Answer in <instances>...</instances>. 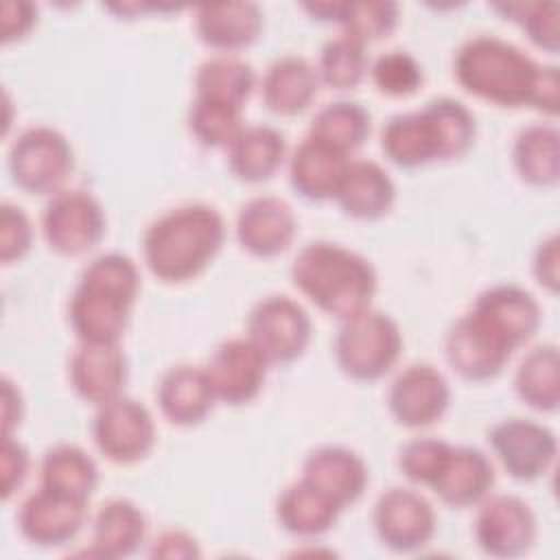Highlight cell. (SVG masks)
<instances>
[{
	"label": "cell",
	"instance_id": "obj_34",
	"mask_svg": "<svg viewBox=\"0 0 560 560\" xmlns=\"http://www.w3.org/2000/svg\"><path fill=\"white\" fill-rule=\"evenodd\" d=\"M256 85L254 68L234 55H214L195 72V96L243 107Z\"/></svg>",
	"mask_w": 560,
	"mask_h": 560
},
{
	"label": "cell",
	"instance_id": "obj_37",
	"mask_svg": "<svg viewBox=\"0 0 560 560\" xmlns=\"http://www.w3.org/2000/svg\"><path fill=\"white\" fill-rule=\"evenodd\" d=\"M186 122L192 138L208 149H219V147L228 149L245 127L243 107H234V105H225V103L208 101L199 96H195V101L190 103Z\"/></svg>",
	"mask_w": 560,
	"mask_h": 560
},
{
	"label": "cell",
	"instance_id": "obj_21",
	"mask_svg": "<svg viewBox=\"0 0 560 560\" xmlns=\"http://www.w3.org/2000/svg\"><path fill=\"white\" fill-rule=\"evenodd\" d=\"M68 376L74 392L98 407L122 394L129 376L127 357L118 343L81 341L70 357Z\"/></svg>",
	"mask_w": 560,
	"mask_h": 560
},
{
	"label": "cell",
	"instance_id": "obj_46",
	"mask_svg": "<svg viewBox=\"0 0 560 560\" xmlns=\"http://www.w3.org/2000/svg\"><path fill=\"white\" fill-rule=\"evenodd\" d=\"M37 22V7L33 2H7L2 7V42H15L31 33Z\"/></svg>",
	"mask_w": 560,
	"mask_h": 560
},
{
	"label": "cell",
	"instance_id": "obj_43",
	"mask_svg": "<svg viewBox=\"0 0 560 560\" xmlns=\"http://www.w3.org/2000/svg\"><path fill=\"white\" fill-rule=\"evenodd\" d=\"M2 462H0V470H2V499H11V494L24 483L26 475H28V466H31V457L26 446L15 440L13 435H2Z\"/></svg>",
	"mask_w": 560,
	"mask_h": 560
},
{
	"label": "cell",
	"instance_id": "obj_18",
	"mask_svg": "<svg viewBox=\"0 0 560 560\" xmlns=\"http://www.w3.org/2000/svg\"><path fill=\"white\" fill-rule=\"evenodd\" d=\"M298 232L293 208L276 195H258L245 201L236 214L238 245L258 258H273L289 249Z\"/></svg>",
	"mask_w": 560,
	"mask_h": 560
},
{
	"label": "cell",
	"instance_id": "obj_10",
	"mask_svg": "<svg viewBox=\"0 0 560 560\" xmlns=\"http://www.w3.org/2000/svg\"><path fill=\"white\" fill-rule=\"evenodd\" d=\"M313 324L306 308L289 295H267L247 315V337L269 363H291L311 343Z\"/></svg>",
	"mask_w": 560,
	"mask_h": 560
},
{
	"label": "cell",
	"instance_id": "obj_16",
	"mask_svg": "<svg viewBox=\"0 0 560 560\" xmlns=\"http://www.w3.org/2000/svg\"><path fill=\"white\" fill-rule=\"evenodd\" d=\"M451 402L446 376L429 363H411L392 381L387 407L394 420L409 429L438 422Z\"/></svg>",
	"mask_w": 560,
	"mask_h": 560
},
{
	"label": "cell",
	"instance_id": "obj_26",
	"mask_svg": "<svg viewBox=\"0 0 560 560\" xmlns=\"http://www.w3.org/2000/svg\"><path fill=\"white\" fill-rule=\"evenodd\" d=\"M335 201L352 219H381L396 201V184L374 160H350Z\"/></svg>",
	"mask_w": 560,
	"mask_h": 560
},
{
	"label": "cell",
	"instance_id": "obj_2",
	"mask_svg": "<svg viewBox=\"0 0 560 560\" xmlns=\"http://www.w3.org/2000/svg\"><path fill=\"white\" fill-rule=\"evenodd\" d=\"M225 221L208 203H184L149 223L142 236V256L149 271L162 282L197 278L221 252Z\"/></svg>",
	"mask_w": 560,
	"mask_h": 560
},
{
	"label": "cell",
	"instance_id": "obj_24",
	"mask_svg": "<svg viewBox=\"0 0 560 560\" xmlns=\"http://www.w3.org/2000/svg\"><path fill=\"white\" fill-rule=\"evenodd\" d=\"M494 486L490 457L475 446H451L444 468L429 486L446 505L470 508L483 501Z\"/></svg>",
	"mask_w": 560,
	"mask_h": 560
},
{
	"label": "cell",
	"instance_id": "obj_12",
	"mask_svg": "<svg viewBox=\"0 0 560 560\" xmlns=\"http://www.w3.org/2000/svg\"><path fill=\"white\" fill-rule=\"evenodd\" d=\"M488 442L501 466L516 481L540 479L556 462V433L529 418H505L488 431Z\"/></svg>",
	"mask_w": 560,
	"mask_h": 560
},
{
	"label": "cell",
	"instance_id": "obj_14",
	"mask_svg": "<svg viewBox=\"0 0 560 560\" xmlns=\"http://www.w3.org/2000/svg\"><path fill=\"white\" fill-rule=\"evenodd\" d=\"M203 368L217 400L238 407L252 402L260 394L269 359L249 337H232L214 348Z\"/></svg>",
	"mask_w": 560,
	"mask_h": 560
},
{
	"label": "cell",
	"instance_id": "obj_6",
	"mask_svg": "<svg viewBox=\"0 0 560 560\" xmlns=\"http://www.w3.org/2000/svg\"><path fill=\"white\" fill-rule=\"evenodd\" d=\"M402 332L387 313L365 308L348 319L335 335L332 352L343 374L354 381H376L398 361Z\"/></svg>",
	"mask_w": 560,
	"mask_h": 560
},
{
	"label": "cell",
	"instance_id": "obj_23",
	"mask_svg": "<svg viewBox=\"0 0 560 560\" xmlns=\"http://www.w3.org/2000/svg\"><path fill=\"white\" fill-rule=\"evenodd\" d=\"M195 33L197 37L225 55L247 48L262 31V11L256 2H217L201 4L195 9Z\"/></svg>",
	"mask_w": 560,
	"mask_h": 560
},
{
	"label": "cell",
	"instance_id": "obj_28",
	"mask_svg": "<svg viewBox=\"0 0 560 560\" xmlns=\"http://www.w3.org/2000/svg\"><path fill=\"white\" fill-rule=\"evenodd\" d=\"M341 510V505L302 477L289 483L276 501V518L280 527L302 538L326 534L337 523Z\"/></svg>",
	"mask_w": 560,
	"mask_h": 560
},
{
	"label": "cell",
	"instance_id": "obj_9",
	"mask_svg": "<svg viewBox=\"0 0 560 560\" xmlns=\"http://www.w3.org/2000/svg\"><path fill=\"white\" fill-rule=\"evenodd\" d=\"M92 438L109 462L136 464L144 459L155 444V422L140 400L120 394L96 407Z\"/></svg>",
	"mask_w": 560,
	"mask_h": 560
},
{
	"label": "cell",
	"instance_id": "obj_35",
	"mask_svg": "<svg viewBox=\"0 0 560 560\" xmlns=\"http://www.w3.org/2000/svg\"><path fill=\"white\" fill-rule=\"evenodd\" d=\"M308 136L348 155L370 136V112L354 101H332L313 116Z\"/></svg>",
	"mask_w": 560,
	"mask_h": 560
},
{
	"label": "cell",
	"instance_id": "obj_31",
	"mask_svg": "<svg viewBox=\"0 0 560 560\" xmlns=\"http://www.w3.org/2000/svg\"><path fill=\"white\" fill-rule=\"evenodd\" d=\"M39 486L88 503L98 486V466L81 446L61 442L42 455Z\"/></svg>",
	"mask_w": 560,
	"mask_h": 560
},
{
	"label": "cell",
	"instance_id": "obj_13",
	"mask_svg": "<svg viewBox=\"0 0 560 560\" xmlns=\"http://www.w3.org/2000/svg\"><path fill=\"white\" fill-rule=\"evenodd\" d=\"M475 540L492 558H518L536 540V516L521 497L488 494L477 503Z\"/></svg>",
	"mask_w": 560,
	"mask_h": 560
},
{
	"label": "cell",
	"instance_id": "obj_39",
	"mask_svg": "<svg viewBox=\"0 0 560 560\" xmlns=\"http://www.w3.org/2000/svg\"><path fill=\"white\" fill-rule=\"evenodd\" d=\"M494 9L521 24L525 35L542 50H560V7L553 0L527 2H497Z\"/></svg>",
	"mask_w": 560,
	"mask_h": 560
},
{
	"label": "cell",
	"instance_id": "obj_40",
	"mask_svg": "<svg viewBox=\"0 0 560 560\" xmlns=\"http://www.w3.org/2000/svg\"><path fill=\"white\" fill-rule=\"evenodd\" d=\"M372 81L381 94L402 98L411 96L424 81L422 66L407 50H387L378 55L370 68Z\"/></svg>",
	"mask_w": 560,
	"mask_h": 560
},
{
	"label": "cell",
	"instance_id": "obj_38",
	"mask_svg": "<svg viewBox=\"0 0 560 560\" xmlns=\"http://www.w3.org/2000/svg\"><path fill=\"white\" fill-rule=\"evenodd\" d=\"M337 24L343 33L359 39L361 44L378 42L387 37L398 24V4L394 0H343Z\"/></svg>",
	"mask_w": 560,
	"mask_h": 560
},
{
	"label": "cell",
	"instance_id": "obj_7",
	"mask_svg": "<svg viewBox=\"0 0 560 560\" xmlns=\"http://www.w3.org/2000/svg\"><path fill=\"white\" fill-rule=\"evenodd\" d=\"M7 166L13 184L22 190L55 195L74 171V151L59 129L35 125L11 142Z\"/></svg>",
	"mask_w": 560,
	"mask_h": 560
},
{
	"label": "cell",
	"instance_id": "obj_45",
	"mask_svg": "<svg viewBox=\"0 0 560 560\" xmlns=\"http://www.w3.org/2000/svg\"><path fill=\"white\" fill-rule=\"evenodd\" d=\"M149 556L153 558H199V545L192 534L186 529H164L149 549Z\"/></svg>",
	"mask_w": 560,
	"mask_h": 560
},
{
	"label": "cell",
	"instance_id": "obj_8",
	"mask_svg": "<svg viewBox=\"0 0 560 560\" xmlns=\"http://www.w3.org/2000/svg\"><path fill=\"white\" fill-rule=\"evenodd\" d=\"M42 234L52 252L81 256L105 236V210L90 190L61 188L44 206Z\"/></svg>",
	"mask_w": 560,
	"mask_h": 560
},
{
	"label": "cell",
	"instance_id": "obj_29",
	"mask_svg": "<svg viewBox=\"0 0 560 560\" xmlns=\"http://www.w3.org/2000/svg\"><path fill=\"white\" fill-rule=\"evenodd\" d=\"M144 536V512L129 499H109L94 514L92 551L101 558H127L140 549Z\"/></svg>",
	"mask_w": 560,
	"mask_h": 560
},
{
	"label": "cell",
	"instance_id": "obj_1",
	"mask_svg": "<svg viewBox=\"0 0 560 560\" xmlns=\"http://www.w3.org/2000/svg\"><path fill=\"white\" fill-rule=\"evenodd\" d=\"M457 83L472 96L499 107H532L558 114L560 77L556 66H542L525 50L497 35L466 39L453 59Z\"/></svg>",
	"mask_w": 560,
	"mask_h": 560
},
{
	"label": "cell",
	"instance_id": "obj_27",
	"mask_svg": "<svg viewBox=\"0 0 560 560\" xmlns=\"http://www.w3.org/2000/svg\"><path fill=\"white\" fill-rule=\"evenodd\" d=\"M319 90L317 68L300 55H284L269 63L260 83V96L269 112L295 116L304 112Z\"/></svg>",
	"mask_w": 560,
	"mask_h": 560
},
{
	"label": "cell",
	"instance_id": "obj_5",
	"mask_svg": "<svg viewBox=\"0 0 560 560\" xmlns=\"http://www.w3.org/2000/svg\"><path fill=\"white\" fill-rule=\"evenodd\" d=\"M291 280L315 306L339 319L370 308L378 287L372 262L332 241L306 243L291 262Z\"/></svg>",
	"mask_w": 560,
	"mask_h": 560
},
{
	"label": "cell",
	"instance_id": "obj_33",
	"mask_svg": "<svg viewBox=\"0 0 560 560\" xmlns=\"http://www.w3.org/2000/svg\"><path fill=\"white\" fill-rule=\"evenodd\" d=\"M518 398L536 411H556L560 402V361L553 343L532 348L514 372Z\"/></svg>",
	"mask_w": 560,
	"mask_h": 560
},
{
	"label": "cell",
	"instance_id": "obj_25",
	"mask_svg": "<svg viewBox=\"0 0 560 560\" xmlns=\"http://www.w3.org/2000/svg\"><path fill=\"white\" fill-rule=\"evenodd\" d=\"M348 164L346 153L306 136L291 153L289 182L308 201L335 199Z\"/></svg>",
	"mask_w": 560,
	"mask_h": 560
},
{
	"label": "cell",
	"instance_id": "obj_17",
	"mask_svg": "<svg viewBox=\"0 0 560 560\" xmlns=\"http://www.w3.org/2000/svg\"><path fill=\"white\" fill-rule=\"evenodd\" d=\"M85 516V501L39 486L22 501L15 521L28 542L37 547H61L81 532Z\"/></svg>",
	"mask_w": 560,
	"mask_h": 560
},
{
	"label": "cell",
	"instance_id": "obj_11",
	"mask_svg": "<svg viewBox=\"0 0 560 560\" xmlns=\"http://www.w3.org/2000/svg\"><path fill=\"white\" fill-rule=\"evenodd\" d=\"M372 523L378 540L396 553L424 549L438 529V516L431 501L402 486L387 488L376 499Z\"/></svg>",
	"mask_w": 560,
	"mask_h": 560
},
{
	"label": "cell",
	"instance_id": "obj_41",
	"mask_svg": "<svg viewBox=\"0 0 560 560\" xmlns=\"http://www.w3.org/2000/svg\"><path fill=\"white\" fill-rule=\"evenodd\" d=\"M451 446L440 438H413L398 451V468L413 483L431 486L444 468Z\"/></svg>",
	"mask_w": 560,
	"mask_h": 560
},
{
	"label": "cell",
	"instance_id": "obj_32",
	"mask_svg": "<svg viewBox=\"0 0 560 560\" xmlns=\"http://www.w3.org/2000/svg\"><path fill=\"white\" fill-rule=\"evenodd\" d=\"M518 177L532 186H551L560 177V133L553 125L532 122L523 127L512 147Z\"/></svg>",
	"mask_w": 560,
	"mask_h": 560
},
{
	"label": "cell",
	"instance_id": "obj_30",
	"mask_svg": "<svg viewBox=\"0 0 560 560\" xmlns=\"http://www.w3.org/2000/svg\"><path fill=\"white\" fill-rule=\"evenodd\" d=\"M287 153L284 136L271 125H245L228 147V166L232 175L247 184L269 179Z\"/></svg>",
	"mask_w": 560,
	"mask_h": 560
},
{
	"label": "cell",
	"instance_id": "obj_47",
	"mask_svg": "<svg viewBox=\"0 0 560 560\" xmlns=\"http://www.w3.org/2000/svg\"><path fill=\"white\" fill-rule=\"evenodd\" d=\"M2 400H4V409H2V427H4V433L2 435H11V431L20 424L22 420V394L20 389L11 383V378H2Z\"/></svg>",
	"mask_w": 560,
	"mask_h": 560
},
{
	"label": "cell",
	"instance_id": "obj_42",
	"mask_svg": "<svg viewBox=\"0 0 560 560\" xmlns=\"http://www.w3.org/2000/svg\"><path fill=\"white\" fill-rule=\"evenodd\" d=\"M33 245V225L28 214L11 203H0V260L4 265L20 260L28 254Z\"/></svg>",
	"mask_w": 560,
	"mask_h": 560
},
{
	"label": "cell",
	"instance_id": "obj_19",
	"mask_svg": "<svg viewBox=\"0 0 560 560\" xmlns=\"http://www.w3.org/2000/svg\"><path fill=\"white\" fill-rule=\"evenodd\" d=\"M470 311L501 335L512 350L527 343L542 322L538 300L518 284H494L481 291Z\"/></svg>",
	"mask_w": 560,
	"mask_h": 560
},
{
	"label": "cell",
	"instance_id": "obj_15",
	"mask_svg": "<svg viewBox=\"0 0 560 560\" xmlns=\"http://www.w3.org/2000/svg\"><path fill=\"white\" fill-rule=\"evenodd\" d=\"M514 350L472 311L464 313L446 332L448 365L466 381H488L501 374Z\"/></svg>",
	"mask_w": 560,
	"mask_h": 560
},
{
	"label": "cell",
	"instance_id": "obj_36",
	"mask_svg": "<svg viewBox=\"0 0 560 560\" xmlns=\"http://www.w3.org/2000/svg\"><path fill=\"white\" fill-rule=\"evenodd\" d=\"M365 72L368 55L365 44L359 39L339 33L322 46L317 61L319 83H326L332 90H352L363 81Z\"/></svg>",
	"mask_w": 560,
	"mask_h": 560
},
{
	"label": "cell",
	"instance_id": "obj_44",
	"mask_svg": "<svg viewBox=\"0 0 560 560\" xmlns=\"http://www.w3.org/2000/svg\"><path fill=\"white\" fill-rule=\"evenodd\" d=\"M534 276L540 287L547 291L556 293L560 284V241L556 234L547 236L545 241L538 243L536 254H534Z\"/></svg>",
	"mask_w": 560,
	"mask_h": 560
},
{
	"label": "cell",
	"instance_id": "obj_20",
	"mask_svg": "<svg viewBox=\"0 0 560 560\" xmlns=\"http://www.w3.org/2000/svg\"><path fill=\"white\" fill-rule=\"evenodd\" d=\"M302 479L313 483L337 505L346 508L363 497L370 472L357 451L341 444H324L306 455Z\"/></svg>",
	"mask_w": 560,
	"mask_h": 560
},
{
	"label": "cell",
	"instance_id": "obj_3",
	"mask_svg": "<svg viewBox=\"0 0 560 560\" xmlns=\"http://www.w3.org/2000/svg\"><path fill=\"white\" fill-rule=\"evenodd\" d=\"M138 291L140 271L129 256L107 252L92 258L68 302V319L79 341L118 343Z\"/></svg>",
	"mask_w": 560,
	"mask_h": 560
},
{
	"label": "cell",
	"instance_id": "obj_4",
	"mask_svg": "<svg viewBox=\"0 0 560 560\" xmlns=\"http://www.w3.org/2000/svg\"><path fill=\"white\" fill-rule=\"evenodd\" d=\"M477 136L472 112L451 96L429 101L418 112L392 116L381 131V149L400 168L464 155Z\"/></svg>",
	"mask_w": 560,
	"mask_h": 560
},
{
	"label": "cell",
	"instance_id": "obj_22",
	"mask_svg": "<svg viewBox=\"0 0 560 560\" xmlns=\"http://www.w3.org/2000/svg\"><path fill=\"white\" fill-rule=\"evenodd\" d=\"M155 398L162 416L177 427L203 422L217 402L206 368L192 363L168 368L158 383Z\"/></svg>",
	"mask_w": 560,
	"mask_h": 560
}]
</instances>
